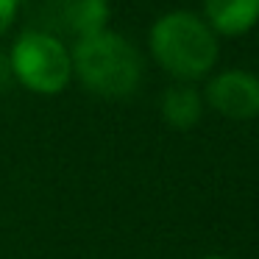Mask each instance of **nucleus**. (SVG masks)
<instances>
[{"mask_svg": "<svg viewBox=\"0 0 259 259\" xmlns=\"http://www.w3.org/2000/svg\"><path fill=\"white\" fill-rule=\"evenodd\" d=\"M148 56L170 81L198 84L214 73L220 36L192 9H170L148 28Z\"/></svg>", "mask_w": 259, "mask_h": 259, "instance_id": "f257e3e1", "label": "nucleus"}, {"mask_svg": "<svg viewBox=\"0 0 259 259\" xmlns=\"http://www.w3.org/2000/svg\"><path fill=\"white\" fill-rule=\"evenodd\" d=\"M73 81L101 101H125L145 78V56L131 36L112 25L70 42Z\"/></svg>", "mask_w": 259, "mask_h": 259, "instance_id": "f03ea898", "label": "nucleus"}, {"mask_svg": "<svg viewBox=\"0 0 259 259\" xmlns=\"http://www.w3.org/2000/svg\"><path fill=\"white\" fill-rule=\"evenodd\" d=\"M12 78L25 92L56 98L73 84V53L70 42L48 28H25L12 39L6 53Z\"/></svg>", "mask_w": 259, "mask_h": 259, "instance_id": "7ed1b4c3", "label": "nucleus"}, {"mask_svg": "<svg viewBox=\"0 0 259 259\" xmlns=\"http://www.w3.org/2000/svg\"><path fill=\"white\" fill-rule=\"evenodd\" d=\"M203 103L214 114L234 123L259 117V75L242 67L214 70L203 81Z\"/></svg>", "mask_w": 259, "mask_h": 259, "instance_id": "20e7f679", "label": "nucleus"}, {"mask_svg": "<svg viewBox=\"0 0 259 259\" xmlns=\"http://www.w3.org/2000/svg\"><path fill=\"white\" fill-rule=\"evenodd\" d=\"M201 17L220 39L245 36L259 25V0H201Z\"/></svg>", "mask_w": 259, "mask_h": 259, "instance_id": "39448f33", "label": "nucleus"}, {"mask_svg": "<svg viewBox=\"0 0 259 259\" xmlns=\"http://www.w3.org/2000/svg\"><path fill=\"white\" fill-rule=\"evenodd\" d=\"M206 103L198 84H181L173 81L159 98V114L173 131H192L201 123Z\"/></svg>", "mask_w": 259, "mask_h": 259, "instance_id": "423d86ee", "label": "nucleus"}, {"mask_svg": "<svg viewBox=\"0 0 259 259\" xmlns=\"http://www.w3.org/2000/svg\"><path fill=\"white\" fill-rule=\"evenodd\" d=\"M59 23L73 39L98 34L112 23V0H59Z\"/></svg>", "mask_w": 259, "mask_h": 259, "instance_id": "0eeeda50", "label": "nucleus"}, {"mask_svg": "<svg viewBox=\"0 0 259 259\" xmlns=\"http://www.w3.org/2000/svg\"><path fill=\"white\" fill-rule=\"evenodd\" d=\"M20 12H23V0H0V39H6L17 28Z\"/></svg>", "mask_w": 259, "mask_h": 259, "instance_id": "6e6552de", "label": "nucleus"}, {"mask_svg": "<svg viewBox=\"0 0 259 259\" xmlns=\"http://www.w3.org/2000/svg\"><path fill=\"white\" fill-rule=\"evenodd\" d=\"M203 259H226V256H203Z\"/></svg>", "mask_w": 259, "mask_h": 259, "instance_id": "1a4fd4ad", "label": "nucleus"}]
</instances>
